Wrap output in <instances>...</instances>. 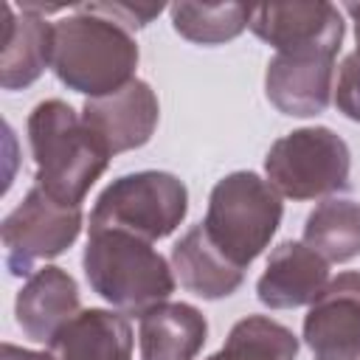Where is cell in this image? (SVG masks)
<instances>
[{"mask_svg":"<svg viewBox=\"0 0 360 360\" xmlns=\"http://www.w3.org/2000/svg\"><path fill=\"white\" fill-rule=\"evenodd\" d=\"M28 143L37 163V186L68 205H82L112 158L82 115L59 98L39 101L31 110Z\"/></svg>","mask_w":360,"mask_h":360,"instance_id":"cell-1","label":"cell"},{"mask_svg":"<svg viewBox=\"0 0 360 360\" xmlns=\"http://www.w3.org/2000/svg\"><path fill=\"white\" fill-rule=\"evenodd\" d=\"M51 68L65 87L101 98L135 82L138 45L127 28L76 6L53 25Z\"/></svg>","mask_w":360,"mask_h":360,"instance_id":"cell-2","label":"cell"},{"mask_svg":"<svg viewBox=\"0 0 360 360\" xmlns=\"http://www.w3.org/2000/svg\"><path fill=\"white\" fill-rule=\"evenodd\" d=\"M82 267L90 290L127 315H146L174 292L169 262L124 231H90Z\"/></svg>","mask_w":360,"mask_h":360,"instance_id":"cell-3","label":"cell"},{"mask_svg":"<svg viewBox=\"0 0 360 360\" xmlns=\"http://www.w3.org/2000/svg\"><path fill=\"white\" fill-rule=\"evenodd\" d=\"M281 214V197L267 180L253 172H233L211 188L202 228L211 242L245 270L276 236Z\"/></svg>","mask_w":360,"mask_h":360,"instance_id":"cell-4","label":"cell"},{"mask_svg":"<svg viewBox=\"0 0 360 360\" xmlns=\"http://www.w3.org/2000/svg\"><path fill=\"white\" fill-rule=\"evenodd\" d=\"M188 211V191L169 172H135L112 180L90 211V231H124L146 242L169 236Z\"/></svg>","mask_w":360,"mask_h":360,"instance_id":"cell-5","label":"cell"},{"mask_svg":"<svg viewBox=\"0 0 360 360\" xmlns=\"http://www.w3.org/2000/svg\"><path fill=\"white\" fill-rule=\"evenodd\" d=\"M349 146L329 127H304L278 138L267 158V183L290 200H315L349 188Z\"/></svg>","mask_w":360,"mask_h":360,"instance_id":"cell-6","label":"cell"},{"mask_svg":"<svg viewBox=\"0 0 360 360\" xmlns=\"http://www.w3.org/2000/svg\"><path fill=\"white\" fill-rule=\"evenodd\" d=\"M82 231V205H68L51 197L37 183L22 202L3 219L6 267L11 276H31L37 262L65 253Z\"/></svg>","mask_w":360,"mask_h":360,"instance_id":"cell-7","label":"cell"},{"mask_svg":"<svg viewBox=\"0 0 360 360\" xmlns=\"http://www.w3.org/2000/svg\"><path fill=\"white\" fill-rule=\"evenodd\" d=\"M276 53L323 51L338 53L343 42V17L332 3H270L256 6L248 25Z\"/></svg>","mask_w":360,"mask_h":360,"instance_id":"cell-8","label":"cell"},{"mask_svg":"<svg viewBox=\"0 0 360 360\" xmlns=\"http://www.w3.org/2000/svg\"><path fill=\"white\" fill-rule=\"evenodd\" d=\"M304 343L312 360H360V273H340L309 304Z\"/></svg>","mask_w":360,"mask_h":360,"instance_id":"cell-9","label":"cell"},{"mask_svg":"<svg viewBox=\"0 0 360 360\" xmlns=\"http://www.w3.org/2000/svg\"><path fill=\"white\" fill-rule=\"evenodd\" d=\"M158 118H160L158 96L141 79L129 82L127 87L110 96L87 98L82 107V121L110 155H121L143 146L152 138Z\"/></svg>","mask_w":360,"mask_h":360,"instance_id":"cell-10","label":"cell"},{"mask_svg":"<svg viewBox=\"0 0 360 360\" xmlns=\"http://www.w3.org/2000/svg\"><path fill=\"white\" fill-rule=\"evenodd\" d=\"M335 79V53L301 51V53H276L264 73V93L270 104L295 118L321 115L332 101Z\"/></svg>","mask_w":360,"mask_h":360,"instance_id":"cell-11","label":"cell"},{"mask_svg":"<svg viewBox=\"0 0 360 360\" xmlns=\"http://www.w3.org/2000/svg\"><path fill=\"white\" fill-rule=\"evenodd\" d=\"M329 284V262L304 242H281L256 281V295L270 309H292L312 304Z\"/></svg>","mask_w":360,"mask_h":360,"instance_id":"cell-12","label":"cell"},{"mask_svg":"<svg viewBox=\"0 0 360 360\" xmlns=\"http://www.w3.org/2000/svg\"><path fill=\"white\" fill-rule=\"evenodd\" d=\"M17 326L37 343H51L56 332L79 315V287L62 267H42L28 276L14 301Z\"/></svg>","mask_w":360,"mask_h":360,"instance_id":"cell-13","label":"cell"},{"mask_svg":"<svg viewBox=\"0 0 360 360\" xmlns=\"http://www.w3.org/2000/svg\"><path fill=\"white\" fill-rule=\"evenodd\" d=\"M3 6V53H0V84L3 90H20L34 84L53 56V25L34 11Z\"/></svg>","mask_w":360,"mask_h":360,"instance_id":"cell-14","label":"cell"},{"mask_svg":"<svg viewBox=\"0 0 360 360\" xmlns=\"http://www.w3.org/2000/svg\"><path fill=\"white\" fill-rule=\"evenodd\" d=\"M53 360H132V326L112 309H82L48 343Z\"/></svg>","mask_w":360,"mask_h":360,"instance_id":"cell-15","label":"cell"},{"mask_svg":"<svg viewBox=\"0 0 360 360\" xmlns=\"http://www.w3.org/2000/svg\"><path fill=\"white\" fill-rule=\"evenodd\" d=\"M172 270L180 284L208 301L236 292L245 281V270L233 264L205 233L202 222L186 231V236L172 248Z\"/></svg>","mask_w":360,"mask_h":360,"instance_id":"cell-16","label":"cell"},{"mask_svg":"<svg viewBox=\"0 0 360 360\" xmlns=\"http://www.w3.org/2000/svg\"><path fill=\"white\" fill-rule=\"evenodd\" d=\"M141 360H194L208 338L205 315L191 304H160L141 315Z\"/></svg>","mask_w":360,"mask_h":360,"instance_id":"cell-17","label":"cell"},{"mask_svg":"<svg viewBox=\"0 0 360 360\" xmlns=\"http://www.w3.org/2000/svg\"><path fill=\"white\" fill-rule=\"evenodd\" d=\"M304 245L326 262L360 256V202L340 197L318 202L304 222Z\"/></svg>","mask_w":360,"mask_h":360,"instance_id":"cell-18","label":"cell"},{"mask_svg":"<svg viewBox=\"0 0 360 360\" xmlns=\"http://www.w3.org/2000/svg\"><path fill=\"white\" fill-rule=\"evenodd\" d=\"M298 338L278 321L248 315L233 323L228 340L208 360H295Z\"/></svg>","mask_w":360,"mask_h":360,"instance_id":"cell-19","label":"cell"},{"mask_svg":"<svg viewBox=\"0 0 360 360\" xmlns=\"http://www.w3.org/2000/svg\"><path fill=\"white\" fill-rule=\"evenodd\" d=\"M174 31L197 45H219L239 37L250 25V6L225 3V6H200V3H174L169 6Z\"/></svg>","mask_w":360,"mask_h":360,"instance_id":"cell-20","label":"cell"},{"mask_svg":"<svg viewBox=\"0 0 360 360\" xmlns=\"http://www.w3.org/2000/svg\"><path fill=\"white\" fill-rule=\"evenodd\" d=\"M346 14L354 20L357 51L349 53L340 65L338 87H335V104L346 118L360 121V3H346Z\"/></svg>","mask_w":360,"mask_h":360,"instance_id":"cell-21","label":"cell"},{"mask_svg":"<svg viewBox=\"0 0 360 360\" xmlns=\"http://www.w3.org/2000/svg\"><path fill=\"white\" fill-rule=\"evenodd\" d=\"M79 8H84L90 14H98L110 22H115V25L127 28L129 34L135 28H143L149 20H155L163 11V6H129V3H82Z\"/></svg>","mask_w":360,"mask_h":360,"instance_id":"cell-22","label":"cell"},{"mask_svg":"<svg viewBox=\"0 0 360 360\" xmlns=\"http://www.w3.org/2000/svg\"><path fill=\"white\" fill-rule=\"evenodd\" d=\"M0 360H53L48 352H28V349H20L14 343H3V357Z\"/></svg>","mask_w":360,"mask_h":360,"instance_id":"cell-23","label":"cell"}]
</instances>
